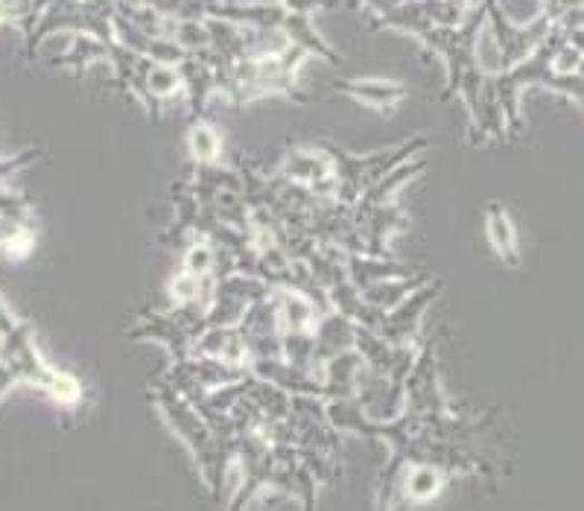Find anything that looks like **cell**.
Returning a JSON list of instances; mask_svg holds the SVG:
<instances>
[{
  "instance_id": "6da1fadb",
  "label": "cell",
  "mask_w": 584,
  "mask_h": 511,
  "mask_svg": "<svg viewBox=\"0 0 584 511\" xmlns=\"http://www.w3.org/2000/svg\"><path fill=\"white\" fill-rule=\"evenodd\" d=\"M281 176L292 185L308 187L310 194L322 196V199H337L339 181L333 173V161L319 144L286 149L281 158Z\"/></svg>"
},
{
  "instance_id": "7a4b0ae2",
  "label": "cell",
  "mask_w": 584,
  "mask_h": 511,
  "mask_svg": "<svg viewBox=\"0 0 584 511\" xmlns=\"http://www.w3.org/2000/svg\"><path fill=\"white\" fill-rule=\"evenodd\" d=\"M441 293V281L438 278H427L418 289L403 298L398 307L392 311H386L383 318H380V327H377V334L389 340L392 345H403V342H412L418 334V325H421L424 313L430 307L432 302Z\"/></svg>"
},
{
  "instance_id": "3957f363",
  "label": "cell",
  "mask_w": 584,
  "mask_h": 511,
  "mask_svg": "<svg viewBox=\"0 0 584 511\" xmlns=\"http://www.w3.org/2000/svg\"><path fill=\"white\" fill-rule=\"evenodd\" d=\"M339 94H345L351 100H357L360 106L389 115L392 109H398L403 97H407V86L400 79H386V77H354V79H337L333 82Z\"/></svg>"
},
{
  "instance_id": "277c9868",
  "label": "cell",
  "mask_w": 584,
  "mask_h": 511,
  "mask_svg": "<svg viewBox=\"0 0 584 511\" xmlns=\"http://www.w3.org/2000/svg\"><path fill=\"white\" fill-rule=\"evenodd\" d=\"M345 269L348 281H351L357 289H366L371 287V284H383V281L412 278V275H418L416 266L395 261V257L389 255H369V252H348Z\"/></svg>"
},
{
  "instance_id": "5b68a950",
  "label": "cell",
  "mask_w": 584,
  "mask_h": 511,
  "mask_svg": "<svg viewBox=\"0 0 584 511\" xmlns=\"http://www.w3.org/2000/svg\"><path fill=\"white\" fill-rule=\"evenodd\" d=\"M447 476L450 473L445 468L432 465V462H407L398 473V485H395V494L403 497L407 505L418 503H430L436 500L447 485Z\"/></svg>"
},
{
  "instance_id": "8992f818",
  "label": "cell",
  "mask_w": 584,
  "mask_h": 511,
  "mask_svg": "<svg viewBox=\"0 0 584 511\" xmlns=\"http://www.w3.org/2000/svg\"><path fill=\"white\" fill-rule=\"evenodd\" d=\"M191 356H208L228 365H249L246 340L240 334V327H205L191 345Z\"/></svg>"
},
{
  "instance_id": "52a82bcc",
  "label": "cell",
  "mask_w": 584,
  "mask_h": 511,
  "mask_svg": "<svg viewBox=\"0 0 584 511\" xmlns=\"http://www.w3.org/2000/svg\"><path fill=\"white\" fill-rule=\"evenodd\" d=\"M270 302L275 304L281 334H290V331H313L319 316H322L319 307L310 302L308 295L299 293V289L290 287V284H278V287H272Z\"/></svg>"
},
{
  "instance_id": "ba28073f",
  "label": "cell",
  "mask_w": 584,
  "mask_h": 511,
  "mask_svg": "<svg viewBox=\"0 0 584 511\" xmlns=\"http://www.w3.org/2000/svg\"><path fill=\"white\" fill-rule=\"evenodd\" d=\"M313 340H315V368H319L324 360H331V356L342 354V351L354 348L357 325L348 316H342L339 311L322 313L313 327Z\"/></svg>"
},
{
  "instance_id": "9c48e42d",
  "label": "cell",
  "mask_w": 584,
  "mask_h": 511,
  "mask_svg": "<svg viewBox=\"0 0 584 511\" xmlns=\"http://www.w3.org/2000/svg\"><path fill=\"white\" fill-rule=\"evenodd\" d=\"M182 73V86H185V100L191 109V120L205 117V106H208L211 94H216L214 68H211L199 53H187L182 62L176 65Z\"/></svg>"
},
{
  "instance_id": "30bf717a",
  "label": "cell",
  "mask_w": 584,
  "mask_h": 511,
  "mask_svg": "<svg viewBox=\"0 0 584 511\" xmlns=\"http://www.w3.org/2000/svg\"><path fill=\"white\" fill-rule=\"evenodd\" d=\"M485 237H488V246L494 248V255L500 257L503 264L520 266L517 228L500 202H488V205H485Z\"/></svg>"
},
{
  "instance_id": "8fae6325",
  "label": "cell",
  "mask_w": 584,
  "mask_h": 511,
  "mask_svg": "<svg viewBox=\"0 0 584 511\" xmlns=\"http://www.w3.org/2000/svg\"><path fill=\"white\" fill-rule=\"evenodd\" d=\"M45 62L53 65V68H70L77 70V73H82V70H88L97 62H111V53H108L106 41L94 39L88 32H74L68 50L59 56H50Z\"/></svg>"
},
{
  "instance_id": "7c38bea8",
  "label": "cell",
  "mask_w": 584,
  "mask_h": 511,
  "mask_svg": "<svg viewBox=\"0 0 584 511\" xmlns=\"http://www.w3.org/2000/svg\"><path fill=\"white\" fill-rule=\"evenodd\" d=\"M424 167H427L424 158H407V161L398 164L395 170H389L386 176L377 178L369 190H362V196L354 202V205H383V202H395L400 187H407L412 178L421 176Z\"/></svg>"
},
{
  "instance_id": "4fadbf2b",
  "label": "cell",
  "mask_w": 584,
  "mask_h": 511,
  "mask_svg": "<svg viewBox=\"0 0 584 511\" xmlns=\"http://www.w3.org/2000/svg\"><path fill=\"white\" fill-rule=\"evenodd\" d=\"M284 32L290 36L292 45L304 47L310 56H319V59H324V62H331V65H342V56H339L337 50H333V47L322 39V32L315 30L313 16L286 12Z\"/></svg>"
},
{
  "instance_id": "5bb4252c",
  "label": "cell",
  "mask_w": 584,
  "mask_h": 511,
  "mask_svg": "<svg viewBox=\"0 0 584 511\" xmlns=\"http://www.w3.org/2000/svg\"><path fill=\"white\" fill-rule=\"evenodd\" d=\"M427 278H432V275H427V272H418V275H412V278H398V281H383V284H371V287L360 289L362 298L371 304V307H377L380 313L392 311V307H398L403 298H407L412 289H418Z\"/></svg>"
},
{
  "instance_id": "9a60e30c",
  "label": "cell",
  "mask_w": 584,
  "mask_h": 511,
  "mask_svg": "<svg viewBox=\"0 0 584 511\" xmlns=\"http://www.w3.org/2000/svg\"><path fill=\"white\" fill-rule=\"evenodd\" d=\"M187 149H191L193 164H220L223 138L216 132V126H211L205 117H199V120H191V126H187Z\"/></svg>"
},
{
  "instance_id": "2e32d148",
  "label": "cell",
  "mask_w": 584,
  "mask_h": 511,
  "mask_svg": "<svg viewBox=\"0 0 584 511\" xmlns=\"http://www.w3.org/2000/svg\"><path fill=\"white\" fill-rule=\"evenodd\" d=\"M508 23L515 27H532L541 18H549V7L546 0H488Z\"/></svg>"
},
{
  "instance_id": "e0dca14e",
  "label": "cell",
  "mask_w": 584,
  "mask_h": 511,
  "mask_svg": "<svg viewBox=\"0 0 584 511\" xmlns=\"http://www.w3.org/2000/svg\"><path fill=\"white\" fill-rule=\"evenodd\" d=\"M284 7L290 12H301V16H313L319 9L331 7V0H284Z\"/></svg>"
},
{
  "instance_id": "ac0fdd59",
  "label": "cell",
  "mask_w": 584,
  "mask_h": 511,
  "mask_svg": "<svg viewBox=\"0 0 584 511\" xmlns=\"http://www.w3.org/2000/svg\"><path fill=\"white\" fill-rule=\"evenodd\" d=\"M16 383H18V377L12 374V368H9L7 363H0V401H3V395H7L9 389L16 386Z\"/></svg>"
},
{
  "instance_id": "d6986e66",
  "label": "cell",
  "mask_w": 584,
  "mask_h": 511,
  "mask_svg": "<svg viewBox=\"0 0 584 511\" xmlns=\"http://www.w3.org/2000/svg\"><path fill=\"white\" fill-rule=\"evenodd\" d=\"M18 318L12 316V313H9V307L3 302H0V334H3V331H9V327L16 325Z\"/></svg>"
},
{
  "instance_id": "ffe728a7",
  "label": "cell",
  "mask_w": 584,
  "mask_h": 511,
  "mask_svg": "<svg viewBox=\"0 0 584 511\" xmlns=\"http://www.w3.org/2000/svg\"><path fill=\"white\" fill-rule=\"evenodd\" d=\"M246 3H284V0H246Z\"/></svg>"
},
{
  "instance_id": "44dd1931",
  "label": "cell",
  "mask_w": 584,
  "mask_h": 511,
  "mask_svg": "<svg viewBox=\"0 0 584 511\" xmlns=\"http://www.w3.org/2000/svg\"><path fill=\"white\" fill-rule=\"evenodd\" d=\"M0 23H9V18H7V12H3V7H0Z\"/></svg>"
}]
</instances>
